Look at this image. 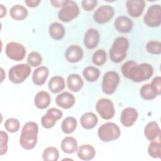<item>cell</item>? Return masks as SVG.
Here are the masks:
<instances>
[{"instance_id": "23", "label": "cell", "mask_w": 161, "mask_h": 161, "mask_svg": "<svg viewBox=\"0 0 161 161\" xmlns=\"http://www.w3.org/2000/svg\"><path fill=\"white\" fill-rule=\"evenodd\" d=\"M80 123L83 128L90 130L94 128L96 126L98 123V118L94 113L87 112L81 116Z\"/></svg>"}, {"instance_id": "17", "label": "cell", "mask_w": 161, "mask_h": 161, "mask_svg": "<svg viewBox=\"0 0 161 161\" xmlns=\"http://www.w3.org/2000/svg\"><path fill=\"white\" fill-rule=\"evenodd\" d=\"M83 57V50L78 45H73L69 47L65 52L66 60L70 63H75L80 61Z\"/></svg>"}, {"instance_id": "18", "label": "cell", "mask_w": 161, "mask_h": 161, "mask_svg": "<svg viewBox=\"0 0 161 161\" xmlns=\"http://www.w3.org/2000/svg\"><path fill=\"white\" fill-rule=\"evenodd\" d=\"M75 99L74 96L69 92H63L57 95L55 103L59 107L63 109H69L75 104Z\"/></svg>"}, {"instance_id": "41", "label": "cell", "mask_w": 161, "mask_h": 161, "mask_svg": "<svg viewBox=\"0 0 161 161\" xmlns=\"http://www.w3.org/2000/svg\"><path fill=\"white\" fill-rule=\"evenodd\" d=\"M40 0H25V3L26 4L27 6L30 8H35L38 6V4L40 3Z\"/></svg>"}, {"instance_id": "26", "label": "cell", "mask_w": 161, "mask_h": 161, "mask_svg": "<svg viewBox=\"0 0 161 161\" xmlns=\"http://www.w3.org/2000/svg\"><path fill=\"white\" fill-rule=\"evenodd\" d=\"M48 33L53 39L59 40L62 39L65 35V28L62 24L58 22H53L48 27Z\"/></svg>"}, {"instance_id": "27", "label": "cell", "mask_w": 161, "mask_h": 161, "mask_svg": "<svg viewBox=\"0 0 161 161\" xmlns=\"http://www.w3.org/2000/svg\"><path fill=\"white\" fill-rule=\"evenodd\" d=\"M48 86L52 93H58L65 88V80L61 76L55 75L50 79Z\"/></svg>"}, {"instance_id": "30", "label": "cell", "mask_w": 161, "mask_h": 161, "mask_svg": "<svg viewBox=\"0 0 161 161\" xmlns=\"http://www.w3.org/2000/svg\"><path fill=\"white\" fill-rule=\"evenodd\" d=\"M77 120L75 118L68 116L63 120L61 124V128L64 133L70 134L75 131L77 128Z\"/></svg>"}, {"instance_id": "13", "label": "cell", "mask_w": 161, "mask_h": 161, "mask_svg": "<svg viewBox=\"0 0 161 161\" xmlns=\"http://www.w3.org/2000/svg\"><path fill=\"white\" fill-rule=\"evenodd\" d=\"M138 116V112L135 108L131 107L126 108L123 109L121 113V123L125 127H131L136 122Z\"/></svg>"}, {"instance_id": "7", "label": "cell", "mask_w": 161, "mask_h": 161, "mask_svg": "<svg viewBox=\"0 0 161 161\" xmlns=\"http://www.w3.org/2000/svg\"><path fill=\"white\" fill-rule=\"evenodd\" d=\"M119 82V74L115 71L106 72L103 77L101 89L103 93L111 95L113 94Z\"/></svg>"}, {"instance_id": "37", "label": "cell", "mask_w": 161, "mask_h": 161, "mask_svg": "<svg viewBox=\"0 0 161 161\" xmlns=\"http://www.w3.org/2000/svg\"><path fill=\"white\" fill-rule=\"evenodd\" d=\"M147 51L152 54L159 55L161 53V43L158 41H149L146 45Z\"/></svg>"}, {"instance_id": "4", "label": "cell", "mask_w": 161, "mask_h": 161, "mask_svg": "<svg viewBox=\"0 0 161 161\" xmlns=\"http://www.w3.org/2000/svg\"><path fill=\"white\" fill-rule=\"evenodd\" d=\"M121 131L119 126L112 122L103 124L97 130V135L103 142L116 140L120 136Z\"/></svg>"}, {"instance_id": "28", "label": "cell", "mask_w": 161, "mask_h": 161, "mask_svg": "<svg viewBox=\"0 0 161 161\" xmlns=\"http://www.w3.org/2000/svg\"><path fill=\"white\" fill-rule=\"evenodd\" d=\"M9 14L13 19L16 21H22L27 17L28 12L25 6L17 4L11 7Z\"/></svg>"}, {"instance_id": "16", "label": "cell", "mask_w": 161, "mask_h": 161, "mask_svg": "<svg viewBox=\"0 0 161 161\" xmlns=\"http://www.w3.org/2000/svg\"><path fill=\"white\" fill-rule=\"evenodd\" d=\"M144 135L145 138L150 142L160 140V128L158 123L155 121L148 123L144 128Z\"/></svg>"}, {"instance_id": "31", "label": "cell", "mask_w": 161, "mask_h": 161, "mask_svg": "<svg viewBox=\"0 0 161 161\" xmlns=\"http://www.w3.org/2000/svg\"><path fill=\"white\" fill-rule=\"evenodd\" d=\"M100 74L99 70L93 66H88L84 69L82 71V75L85 79L90 82L96 81Z\"/></svg>"}, {"instance_id": "44", "label": "cell", "mask_w": 161, "mask_h": 161, "mask_svg": "<svg viewBox=\"0 0 161 161\" xmlns=\"http://www.w3.org/2000/svg\"><path fill=\"white\" fill-rule=\"evenodd\" d=\"M1 75H2V78H1V82L3 81L4 79V70L3 68H1Z\"/></svg>"}, {"instance_id": "14", "label": "cell", "mask_w": 161, "mask_h": 161, "mask_svg": "<svg viewBox=\"0 0 161 161\" xmlns=\"http://www.w3.org/2000/svg\"><path fill=\"white\" fill-rule=\"evenodd\" d=\"M128 13L133 18H138L142 14L145 3L143 0H128L126 2Z\"/></svg>"}, {"instance_id": "5", "label": "cell", "mask_w": 161, "mask_h": 161, "mask_svg": "<svg viewBox=\"0 0 161 161\" xmlns=\"http://www.w3.org/2000/svg\"><path fill=\"white\" fill-rule=\"evenodd\" d=\"M31 68L28 64H20L11 67L8 72L9 80L14 84L23 82L30 75Z\"/></svg>"}, {"instance_id": "19", "label": "cell", "mask_w": 161, "mask_h": 161, "mask_svg": "<svg viewBox=\"0 0 161 161\" xmlns=\"http://www.w3.org/2000/svg\"><path fill=\"white\" fill-rule=\"evenodd\" d=\"M114 26L118 32L127 33L132 30L133 21L126 16H120L115 19Z\"/></svg>"}, {"instance_id": "33", "label": "cell", "mask_w": 161, "mask_h": 161, "mask_svg": "<svg viewBox=\"0 0 161 161\" xmlns=\"http://www.w3.org/2000/svg\"><path fill=\"white\" fill-rule=\"evenodd\" d=\"M58 158L59 152L55 147H48L43 152L42 158L44 161H57Z\"/></svg>"}, {"instance_id": "36", "label": "cell", "mask_w": 161, "mask_h": 161, "mask_svg": "<svg viewBox=\"0 0 161 161\" xmlns=\"http://www.w3.org/2000/svg\"><path fill=\"white\" fill-rule=\"evenodd\" d=\"M19 126H20V123L19 120L14 118H10L7 119L4 123L5 129L8 131L12 133L18 131L19 128Z\"/></svg>"}, {"instance_id": "22", "label": "cell", "mask_w": 161, "mask_h": 161, "mask_svg": "<svg viewBox=\"0 0 161 161\" xmlns=\"http://www.w3.org/2000/svg\"><path fill=\"white\" fill-rule=\"evenodd\" d=\"M51 97L50 94L44 91L37 92L34 98V104L36 108L40 109L47 108L50 104Z\"/></svg>"}, {"instance_id": "25", "label": "cell", "mask_w": 161, "mask_h": 161, "mask_svg": "<svg viewBox=\"0 0 161 161\" xmlns=\"http://www.w3.org/2000/svg\"><path fill=\"white\" fill-rule=\"evenodd\" d=\"M77 142L76 139L72 136H66L61 142V149L65 153H74L77 151Z\"/></svg>"}, {"instance_id": "29", "label": "cell", "mask_w": 161, "mask_h": 161, "mask_svg": "<svg viewBox=\"0 0 161 161\" xmlns=\"http://www.w3.org/2000/svg\"><path fill=\"white\" fill-rule=\"evenodd\" d=\"M140 95L145 100H152L158 96V94L151 84H147L140 88Z\"/></svg>"}, {"instance_id": "6", "label": "cell", "mask_w": 161, "mask_h": 161, "mask_svg": "<svg viewBox=\"0 0 161 161\" xmlns=\"http://www.w3.org/2000/svg\"><path fill=\"white\" fill-rule=\"evenodd\" d=\"M79 8L77 3L73 1L67 0L58 13V18L62 22H69L77 17Z\"/></svg>"}, {"instance_id": "2", "label": "cell", "mask_w": 161, "mask_h": 161, "mask_svg": "<svg viewBox=\"0 0 161 161\" xmlns=\"http://www.w3.org/2000/svg\"><path fill=\"white\" fill-rule=\"evenodd\" d=\"M38 125L33 121L26 123L22 128L19 137V144L25 150H31L37 143Z\"/></svg>"}, {"instance_id": "24", "label": "cell", "mask_w": 161, "mask_h": 161, "mask_svg": "<svg viewBox=\"0 0 161 161\" xmlns=\"http://www.w3.org/2000/svg\"><path fill=\"white\" fill-rule=\"evenodd\" d=\"M67 83L69 89L74 92H79L84 85L82 79L77 74H70L67 79Z\"/></svg>"}, {"instance_id": "8", "label": "cell", "mask_w": 161, "mask_h": 161, "mask_svg": "<svg viewBox=\"0 0 161 161\" xmlns=\"http://www.w3.org/2000/svg\"><path fill=\"white\" fill-rule=\"evenodd\" d=\"M143 21L149 27H158L161 23V7L160 4L150 6L144 16Z\"/></svg>"}, {"instance_id": "34", "label": "cell", "mask_w": 161, "mask_h": 161, "mask_svg": "<svg viewBox=\"0 0 161 161\" xmlns=\"http://www.w3.org/2000/svg\"><path fill=\"white\" fill-rule=\"evenodd\" d=\"M93 64L97 66L103 65L106 61V53L103 49H99L96 51L92 57Z\"/></svg>"}, {"instance_id": "12", "label": "cell", "mask_w": 161, "mask_h": 161, "mask_svg": "<svg viewBox=\"0 0 161 161\" xmlns=\"http://www.w3.org/2000/svg\"><path fill=\"white\" fill-rule=\"evenodd\" d=\"M114 14L113 8L109 5H103L97 8L93 14V19L98 24L109 21Z\"/></svg>"}, {"instance_id": "32", "label": "cell", "mask_w": 161, "mask_h": 161, "mask_svg": "<svg viewBox=\"0 0 161 161\" xmlns=\"http://www.w3.org/2000/svg\"><path fill=\"white\" fill-rule=\"evenodd\" d=\"M148 153L152 158H161V144L159 140L150 142L148 147Z\"/></svg>"}, {"instance_id": "43", "label": "cell", "mask_w": 161, "mask_h": 161, "mask_svg": "<svg viewBox=\"0 0 161 161\" xmlns=\"http://www.w3.org/2000/svg\"><path fill=\"white\" fill-rule=\"evenodd\" d=\"M6 8L3 6V4H0V18H2L6 14Z\"/></svg>"}, {"instance_id": "39", "label": "cell", "mask_w": 161, "mask_h": 161, "mask_svg": "<svg viewBox=\"0 0 161 161\" xmlns=\"http://www.w3.org/2000/svg\"><path fill=\"white\" fill-rule=\"evenodd\" d=\"M82 8L86 11H92L97 4L96 0H83L81 1Z\"/></svg>"}, {"instance_id": "3", "label": "cell", "mask_w": 161, "mask_h": 161, "mask_svg": "<svg viewBox=\"0 0 161 161\" xmlns=\"http://www.w3.org/2000/svg\"><path fill=\"white\" fill-rule=\"evenodd\" d=\"M129 42L126 38L119 36L116 38L109 50V58L114 63L122 62L126 57Z\"/></svg>"}, {"instance_id": "20", "label": "cell", "mask_w": 161, "mask_h": 161, "mask_svg": "<svg viewBox=\"0 0 161 161\" xmlns=\"http://www.w3.org/2000/svg\"><path fill=\"white\" fill-rule=\"evenodd\" d=\"M77 157L82 160H91L94 158L96 155L94 148L89 144H82L77 148Z\"/></svg>"}, {"instance_id": "10", "label": "cell", "mask_w": 161, "mask_h": 161, "mask_svg": "<svg viewBox=\"0 0 161 161\" xmlns=\"http://www.w3.org/2000/svg\"><path fill=\"white\" fill-rule=\"evenodd\" d=\"M96 109L100 116L106 120L111 119L115 113L113 102L107 98L99 99L96 104Z\"/></svg>"}, {"instance_id": "38", "label": "cell", "mask_w": 161, "mask_h": 161, "mask_svg": "<svg viewBox=\"0 0 161 161\" xmlns=\"http://www.w3.org/2000/svg\"><path fill=\"white\" fill-rule=\"evenodd\" d=\"M8 135L6 132L1 130L0 131V155L1 156L6 153L8 151Z\"/></svg>"}, {"instance_id": "21", "label": "cell", "mask_w": 161, "mask_h": 161, "mask_svg": "<svg viewBox=\"0 0 161 161\" xmlns=\"http://www.w3.org/2000/svg\"><path fill=\"white\" fill-rule=\"evenodd\" d=\"M49 74L48 69L45 66L36 68L32 75V81L36 86H42L45 82Z\"/></svg>"}, {"instance_id": "11", "label": "cell", "mask_w": 161, "mask_h": 161, "mask_svg": "<svg viewBox=\"0 0 161 161\" xmlns=\"http://www.w3.org/2000/svg\"><path fill=\"white\" fill-rule=\"evenodd\" d=\"M62 116L63 113L60 109L55 108H50L47 110L46 114L42 117L41 124L45 128H52Z\"/></svg>"}, {"instance_id": "1", "label": "cell", "mask_w": 161, "mask_h": 161, "mask_svg": "<svg viewBox=\"0 0 161 161\" xmlns=\"http://www.w3.org/2000/svg\"><path fill=\"white\" fill-rule=\"evenodd\" d=\"M124 77L135 82H140L149 79L153 73L151 65L143 63L136 64L135 61L128 60L125 62L121 68Z\"/></svg>"}, {"instance_id": "35", "label": "cell", "mask_w": 161, "mask_h": 161, "mask_svg": "<svg viewBox=\"0 0 161 161\" xmlns=\"http://www.w3.org/2000/svg\"><path fill=\"white\" fill-rule=\"evenodd\" d=\"M42 62V57L41 55L36 52H32L30 53L27 57L28 64L33 67H38L40 65Z\"/></svg>"}, {"instance_id": "40", "label": "cell", "mask_w": 161, "mask_h": 161, "mask_svg": "<svg viewBox=\"0 0 161 161\" xmlns=\"http://www.w3.org/2000/svg\"><path fill=\"white\" fill-rule=\"evenodd\" d=\"M150 84L155 89L158 95H160L161 93V77L160 76L155 77L153 79Z\"/></svg>"}, {"instance_id": "42", "label": "cell", "mask_w": 161, "mask_h": 161, "mask_svg": "<svg viewBox=\"0 0 161 161\" xmlns=\"http://www.w3.org/2000/svg\"><path fill=\"white\" fill-rule=\"evenodd\" d=\"M66 1L67 0H52L50 1V3L53 7L59 8L60 6L62 7L65 3Z\"/></svg>"}, {"instance_id": "15", "label": "cell", "mask_w": 161, "mask_h": 161, "mask_svg": "<svg viewBox=\"0 0 161 161\" xmlns=\"http://www.w3.org/2000/svg\"><path fill=\"white\" fill-rule=\"evenodd\" d=\"M100 35L98 31L94 28L87 30L84 37V44L88 49H94L99 42Z\"/></svg>"}, {"instance_id": "9", "label": "cell", "mask_w": 161, "mask_h": 161, "mask_svg": "<svg viewBox=\"0 0 161 161\" xmlns=\"http://www.w3.org/2000/svg\"><path fill=\"white\" fill-rule=\"evenodd\" d=\"M5 53L6 56L14 61H21L26 55V48L21 43L11 42L6 44Z\"/></svg>"}]
</instances>
